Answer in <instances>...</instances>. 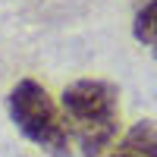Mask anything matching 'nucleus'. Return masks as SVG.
Listing matches in <instances>:
<instances>
[{
  "label": "nucleus",
  "instance_id": "1",
  "mask_svg": "<svg viewBox=\"0 0 157 157\" xmlns=\"http://www.w3.org/2000/svg\"><path fill=\"white\" fill-rule=\"evenodd\" d=\"M63 120L85 157H98L120 126V91L101 78H78L63 91Z\"/></svg>",
  "mask_w": 157,
  "mask_h": 157
},
{
  "label": "nucleus",
  "instance_id": "2",
  "mask_svg": "<svg viewBox=\"0 0 157 157\" xmlns=\"http://www.w3.org/2000/svg\"><path fill=\"white\" fill-rule=\"evenodd\" d=\"M10 120L16 123V129L29 141H35V145H41L54 154L66 151V145H69V129H66L60 107L47 94V88L38 85L35 78H22L10 91Z\"/></svg>",
  "mask_w": 157,
  "mask_h": 157
},
{
  "label": "nucleus",
  "instance_id": "3",
  "mask_svg": "<svg viewBox=\"0 0 157 157\" xmlns=\"http://www.w3.org/2000/svg\"><path fill=\"white\" fill-rule=\"evenodd\" d=\"M107 157H157V123H135Z\"/></svg>",
  "mask_w": 157,
  "mask_h": 157
},
{
  "label": "nucleus",
  "instance_id": "4",
  "mask_svg": "<svg viewBox=\"0 0 157 157\" xmlns=\"http://www.w3.org/2000/svg\"><path fill=\"white\" fill-rule=\"evenodd\" d=\"M135 38L145 44H157V0L135 16Z\"/></svg>",
  "mask_w": 157,
  "mask_h": 157
}]
</instances>
